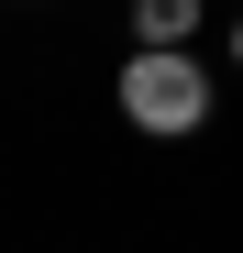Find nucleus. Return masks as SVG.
Returning a JSON list of instances; mask_svg holds the SVG:
<instances>
[{
  "instance_id": "nucleus-2",
  "label": "nucleus",
  "mask_w": 243,
  "mask_h": 253,
  "mask_svg": "<svg viewBox=\"0 0 243 253\" xmlns=\"http://www.w3.org/2000/svg\"><path fill=\"white\" fill-rule=\"evenodd\" d=\"M199 11H210V0H133V55H188L199 44Z\"/></svg>"
},
{
  "instance_id": "nucleus-3",
  "label": "nucleus",
  "mask_w": 243,
  "mask_h": 253,
  "mask_svg": "<svg viewBox=\"0 0 243 253\" xmlns=\"http://www.w3.org/2000/svg\"><path fill=\"white\" fill-rule=\"evenodd\" d=\"M232 77H243V22H232Z\"/></svg>"
},
{
  "instance_id": "nucleus-1",
  "label": "nucleus",
  "mask_w": 243,
  "mask_h": 253,
  "mask_svg": "<svg viewBox=\"0 0 243 253\" xmlns=\"http://www.w3.org/2000/svg\"><path fill=\"white\" fill-rule=\"evenodd\" d=\"M210 66L199 55H122V77H111V110L133 121V132H155V143H177V132H199L210 121Z\"/></svg>"
}]
</instances>
